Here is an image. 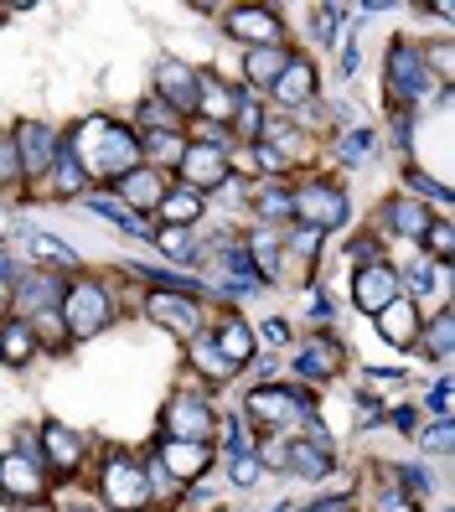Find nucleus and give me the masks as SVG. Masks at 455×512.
<instances>
[{"instance_id": "f257e3e1", "label": "nucleus", "mask_w": 455, "mask_h": 512, "mask_svg": "<svg viewBox=\"0 0 455 512\" xmlns=\"http://www.w3.org/2000/svg\"><path fill=\"white\" fill-rule=\"evenodd\" d=\"M68 150L78 156V166L88 176H114V182L140 166V135L114 125V119H88V125H78Z\"/></svg>"}, {"instance_id": "f03ea898", "label": "nucleus", "mask_w": 455, "mask_h": 512, "mask_svg": "<svg viewBox=\"0 0 455 512\" xmlns=\"http://www.w3.org/2000/svg\"><path fill=\"white\" fill-rule=\"evenodd\" d=\"M63 326H68V337H99V331L109 326V316H114V306H109V290L99 285V280H78V285H68L63 290Z\"/></svg>"}, {"instance_id": "7ed1b4c3", "label": "nucleus", "mask_w": 455, "mask_h": 512, "mask_svg": "<svg viewBox=\"0 0 455 512\" xmlns=\"http://www.w3.org/2000/svg\"><path fill=\"white\" fill-rule=\"evenodd\" d=\"M430 94V73H424V52H414L409 42H393L388 47V99L409 109Z\"/></svg>"}, {"instance_id": "20e7f679", "label": "nucleus", "mask_w": 455, "mask_h": 512, "mask_svg": "<svg viewBox=\"0 0 455 512\" xmlns=\"http://www.w3.org/2000/svg\"><path fill=\"white\" fill-rule=\"evenodd\" d=\"M11 140H16V161H21V182L42 187L47 171H52V161H57V135H52L47 125H37V119H21Z\"/></svg>"}, {"instance_id": "39448f33", "label": "nucleus", "mask_w": 455, "mask_h": 512, "mask_svg": "<svg viewBox=\"0 0 455 512\" xmlns=\"http://www.w3.org/2000/svg\"><path fill=\"white\" fill-rule=\"evenodd\" d=\"M290 213L306 223V228L326 233V228H342L347 223V197L337 187H326V182H311V187L290 192Z\"/></svg>"}, {"instance_id": "423d86ee", "label": "nucleus", "mask_w": 455, "mask_h": 512, "mask_svg": "<svg viewBox=\"0 0 455 512\" xmlns=\"http://www.w3.org/2000/svg\"><path fill=\"white\" fill-rule=\"evenodd\" d=\"M0 497H11V502H42L47 497V476H42L32 450H6L0 456Z\"/></svg>"}, {"instance_id": "0eeeda50", "label": "nucleus", "mask_w": 455, "mask_h": 512, "mask_svg": "<svg viewBox=\"0 0 455 512\" xmlns=\"http://www.w3.org/2000/svg\"><path fill=\"white\" fill-rule=\"evenodd\" d=\"M166 430H171V440H197V445H207L212 430H218V414H212V404H207L202 394H176V399L166 404Z\"/></svg>"}, {"instance_id": "6e6552de", "label": "nucleus", "mask_w": 455, "mask_h": 512, "mask_svg": "<svg viewBox=\"0 0 455 512\" xmlns=\"http://www.w3.org/2000/svg\"><path fill=\"white\" fill-rule=\"evenodd\" d=\"M99 492H104V502H109V507H119V512H140V507L150 502L145 471H140L135 461H125V456H114V461L104 466V481H99Z\"/></svg>"}, {"instance_id": "1a4fd4ad", "label": "nucleus", "mask_w": 455, "mask_h": 512, "mask_svg": "<svg viewBox=\"0 0 455 512\" xmlns=\"http://www.w3.org/2000/svg\"><path fill=\"white\" fill-rule=\"evenodd\" d=\"M145 311H150L156 326L176 331V337H197L202 331V306H197V295H187V290H176V295L171 290H150Z\"/></svg>"}, {"instance_id": "9d476101", "label": "nucleus", "mask_w": 455, "mask_h": 512, "mask_svg": "<svg viewBox=\"0 0 455 512\" xmlns=\"http://www.w3.org/2000/svg\"><path fill=\"white\" fill-rule=\"evenodd\" d=\"M244 414L259 425H290V419H311V399L290 394V388H254L244 399Z\"/></svg>"}, {"instance_id": "9b49d317", "label": "nucleus", "mask_w": 455, "mask_h": 512, "mask_svg": "<svg viewBox=\"0 0 455 512\" xmlns=\"http://www.w3.org/2000/svg\"><path fill=\"white\" fill-rule=\"evenodd\" d=\"M228 37L249 42V52L254 47H280L285 26H280V16L269 11V6H233L228 11Z\"/></svg>"}, {"instance_id": "f8f14e48", "label": "nucleus", "mask_w": 455, "mask_h": 512, "mask_svg": "<svg viewBox=\"0 0 455 512\" xmlns=\"http://www.w3.org/2000/svg\"><path fill=\"white\" fill-rule=\"evenodd\" d=\"M352 300H357V311H368L378 316L388 300H399V275H393V264H362L357 275H352Z\"/></svg>"}, {"instance_id": "ddd939ff", "label": "nucleus", "mask_w": 455, "mask_h": 512, "mask_svg": "<svg viewBox=\"0 0 455 512\" xmlns=\"http://www.w3.org/2000/svg\"><path fill=\"white\" fill-rule=\"evenodd\" d=\"M197 68H187V63H161L156 68V99L166 104L171 99V109H181V114H197Z\"/></svg>"}, {"instance_id": "4468645a", "label": "nucleus", "mask_w": 455, "mask_h": 512, "mask_svg": "<svg viewBox=\"0 0 455 512\" xmlns=\"http://www.w3.org/2000/svg\"><path fill=\"white\" fill-rule=\"evenodd\" d=\"M176 166H181V176L192 182V192H197V187H223V182H228V156H223L218 145H202V140L187 145V156H181Z\"/></svg>"}, {"instance_id": "2eb2a0df", "label": "nucleus", "mask_w": 455, "mask_h": 512, "mask_svg": "<svg viewBox=\"0 0 455 512\" xmlns=\"http://www.w3.org/2000/svg\"><path fill=\"white\" fill-rule=\"evenodd\" d=\"M83 450H88V440H78L68 425H57V419H47L42 425V456H47V471H78L83 466Z\"/></svg>"}, {"instance_id": "dca6fc26", "label": "nucleus", "mask_w": 455, "mask_h": 512, "mask_svg": "<svg viewBox=\"0 0 455 512\" xmlns=\"http://www.w3.org/2000/svg\"><path fill=\"white\" fill-rule=\"evenodd\" d=\"M161 197H166V176L156 166H135L130 176H119V202L130 213H150V207H161Z\"/></svg>"}, {"instance_id": "f3484780", "label": "nucleus", "mask_w": 455, "mask_h": 512, "mask_svg": "<svg viewBox=\"0 0 455 512\" xmlns=\"http://www.w3.org/2000/svg\"><path fill=\"white\" fill-rule=\"evenodd\" d=\"M378 321V337L388 342V347H414L419 342V306H409V300L399 295V300H388V306L373 316Z\"/></svg>"}, {"instance_id": "a211bd4d", "label": "nucleus", "mask_w": 455, "mask_h": 512, "mask_svg": "<svg viewBox=\"0 0 455 512\" xmlns=\"http://www.w3.org/2000/svg\"><path fill=\"white\" fill-rule=\"evenodd\" d=\"M52 300H63V280L57 275H26L16 290H11V306H16V316L21 321H32V316H42Z\"/></svg>"}, {"instance_id": "6ab92c4d", "label": "nucleus", "mask_w": 455, "mask_h": 512, "mask_svg": "<svg viewBox=\"0 0 455 512\" xmlns=\"http://www.w3.org/2000/svg\"><path fill=\"white\" fill-rule=\"evenodd\" d=\"M275 88V99L285 104V109H295V104H311L316 99V68H311V57H290L285 63V73L269 83Z\"/></svg>"}, {"instance_id": "aec40b11", "label": "nucleus", "mask_w": 455, "mask_h": 512, "mask_svg": "<svg viewBox=\"0 0 455 512\" xmlns=\"http://www.w3.org/2000/svg\"><path fill=\"white\" fill-rule=\"evenodd\" d=\"M207 461H212V450L197 440H166L161 445V466H171V481H192Z\"/></svg>"}, {"instance_id": "412c9836", "label": "nucleus", "mask_w": 455, "mask_h": 512, "mask_svg": "<svg viewBox=\"0 0 455 512\" xmlns=\"http://www.w3.org/2000/svg\"><path fill=\"white\" fill-rule=\"evenodd\" d=\"M383 218H388V228L399 238H424V228H430V207H424L419 197H388Z\"/></svg>"}, {"instance_id": "4be33fe9", "label": "nucleus", "mask_w": 455, "mask_h": 512, "mask_svg": "<svg viewBox=\"0 0 455 512\" xmlns=\"http://www.w3.org/2000/svg\"><path fill=\"white\" fill-rule=\"evenodd\" d=\"M233 109H238V94H233L228 83H218V78H197V114H202V119H212V125H228Z\"/></svg>"}, {"instance_id": "5701e85b", "label": "nucleus", "mask_w": 455, "mask_h": 512, "mask_svg": "<svg viewBox=\"0 0 455 512\" xmlns=\"http://www.w3.org/2000/svg\"><path fill=\"white\" fill-rule=\"evenodd\" d=\"M295 368L306 373V378H331L342 368V347L331 342V337H311L306 347H300V357H295Z\"/></svg>"}, {"instance_id": "b1692460", "label": "nucleus", "mask_w": 455, "mask_h": 512, "mask_svg": "<svg viewBox=\"0 0 455 512\" xmlns=\"http://www.w3.org/2000/svg\"><path fill=\"white\" fill-rule=\"evenodd\" d=\"M0 357H6L11 368H26L37 357V331L26 321H6L0 326Z\"/></svg>"}, {"instance_id": "393cba45", "label": "nucleus", "mask_w": 455, "mask_h": 512, "mask_svg": "<svg viewBox=\"0 0 455 512\" xmlns=\"http://www.w3.org/2000/svg\"><path fill=\"white\" fill-rule=\"evenodd\" d=\"M285 63H290L285 47H254V52L244 57V78H249L254 88H269V83L285 73Z\"/></svg>"}, {"instance_id": "a878e982", "label": "nucleus", "mask_w": 455, "mask_h": 512, "mask_svg": "<svg viewBox=\"0 0 455 512\" xmlns=\"http://www.w3.org/2000/svg\"><path fill=\"white\" fill-rule=\"evenodd\" d=\"M212 342H218V352L228 357L233 368H244L249 357H254V331L244 321H223L218 331H212Z\"/></svg>"}, {"instance_id": "bb28decb", "label": "nucleus", "mask_w": 455, "mask_h": 512, "mask_svg": "<svg viewBox=\"0 0 455 512\" xmlns=\"http://www.w3.org/2000/svg\"><path fill=\"white\" fill-rule=\"evenodd\" d=\"M326 450H331V445H316V440L300 445V440H295V450L285 456V466H290L295 476H306V481H326V476H331V456H326Z\"/></svg>"}, {"instance_id": "cd10ccee", "label": "nucleus", "mask_w": 455, "mask_h": 512, "mask_svg": "<svg viewBox=\"0 0 455 512\" xmlns=\"http://www.w3.org/2000/svg\"><path fill=\"white\" fill-rule=\"evenodd\" d=\"M192 368H197V373H207L212 383H228V378L238 373V368L228 363V357L218 352V342H212L207 331H197V337H192Z\"/></svg>"}, {"instance_id": "c85d7f7f", "label": "nucleus", "mask_w": 455, "mask_h": 512, "mask_svg": "<svg viewBox=\"0 0 455 512\" xmlns=\"http://www.w3.org/2000/svg\"><path fill=\"white\" fill-rule=\"evenodd\" d=\"M156 213L166 218V228H187V223H197V218H202V197H197L192 187H181V192H166Z\"/></svg>"}, {"instance_id": "c756f323", "label": "nucleus", "mask_w": 455, "mask_h": 512, "mask_svg": "<svg viewBox=\"0 0 455 512\" xmlns=\"http://www.w3.org/2000/svg\"><path fill=\"white\" fill-rule=\"evenodd\" d=\"M52 187H57V197H73V192H88V171L78 166V156H73V150L63 145V150H57V161H52Z\"/></svg>"}, {"instance_id": "7c9ffc66", "label": "nucleus", "mask_w": 455, "mask_h": 512, "mask_svg": "<svg viewBox=\"0 0 455 512\" xmlns=\"http://www.w3.org/2000/svg\"><path fill=\"white\" fill-rule=\"evenodd\" d=\"M26 249H32L37 264H63V269H78V254L63 244V238H52V233H26Z\"/></svg>"}, {"instance_id": "2f4dec72", "label": "nucleus", "mask_w": 455, "mask_h": 512, "mask_svg": "<svg viewBox=\"0 0 455 512\" xmlns=\"http://www.w3.org/2000/svg\"><path fill=\"white\" fill-rule=\"evenodd\" d=\"M450 331H455V316L450 311H435L430 326H419V342L430 347L435 363H450Z\"/></svg>"}, {"instance_id": "473e14b6", "label": "nucleus", "mask_w": 455, "mask_h": 512, "mask_svg": "<svg viewBox=\"0 0 455 512\" xmlns=\"http://www.w3.org/2000/svg\"><path fill=\"white\" fill-rule=\"evenodd\" d=\"M187 135H181V130H145L140 135V150H150V156H156V161H181V156H187Z\"/></svg>"}, {"instance_id": "72a5a7b5", "label": "nucleus", "mask_w": 455, "mask_h": 512, "mask_svg": "<svg viewBox=\"0 0 455 512\" xmlns=\"http://www.w3.org/2000/svg\"><path fill=\"white\" fill-rule=\"evenodd\" d=\"M88 207H94L99 218H109L114 228H125V233H140V238H150V228H145V218L140 213H130L125 202H114V197H88Z\"/></svg>"}, {"instance_id": "f704fd0d", "label": "nucleus", "mask_w": 455, "mask_h": 512, "mask_svg": "<svg viewBox=\"0 0 455 512\" xmlns=\"http://www.w3.org/2000/svg\"><path fill=\"white\" fill-rule=\"evenodd\" d=\"M455 228L450 223H430V228H424V238H419V244H430V254L450 269V254H455V238H450Z\"/></svg>"}, {"instance_id": "c9c22d12", "label": "nucleus", "mask_w": 455, "mask_h": 512, "mask_svg": "<svg viewBox=\"0 0 455 512\" xmlns=\"http://www.w3.org/2000/svg\"><path fill=\"white\" fill-rule=\"evenodd\" d=\"M228 125L238 130V135H244V140H254L259 130H264V114H259V99L249 104V99H238V109H233V119H228Z\"/></svg>"}, {"instance_id": "e433bc0d", "label": "nucleus", "mask_w": 455, "mask_h": 512, "mask_svg": "<svg viewBox=\"0 0 455 512\" xmlns=\"http://www.w3.org/2000/svg\"><path fill=\"white\" fill-rule=\"evenodd\" d=\"M368 150H373V130H352V135H342L337 156H342L347 166H362V161H368Z\"/></svg>"}, {"instance_id": "4c0bfd02", "label": "nucleus", "mask_w": 455, "mask_h": 512, "mask_svg": "<svg viewBox=\"0 0 455 512\" xmlns=\"http://www.w3.org/2000/svg\"><path fill=\"white\" fill-rule=\"evenodd\" d=\"M161 244V254H171V259H192L197 249H192V238H187V228H161V233H150Z\"/></svg>"}, {"instance_id": "58836bf2", "label": "nucleus", "mask_w": 455, "mask_h": 512, "mask_svg": "<svg viewBox=\"0 0 455 512\" xmlns=\"http://www.w3.org/2000/svg\"><path fill=\"white\" fill-rule=\"evenodd\" d=\"M6 182H21V161H16V140L0 135V187Z\"/></svg>"}, {"instance_id": "ea45409f", "label": "nucleus", "mask_w": 455, "mask_h": 512, "mask_svg": "<svg viewBox=\"0 0 455 512\" xmlns=\"http://www.w3.org/2000/svg\"><path fill=\"white\" fill-rule=\"evenodd\" d=\"M259 476H264V466L254 456H233V487H259Z\"/></svg>"}, {"instance_id": "a19ab883", "label": "nucleus", "mask_w": 455, "mask_h": 512, "mask_svg": "<svg viewBox=\"0 0 455 512\" xmlns=\"http://www.w3.org/2000/svg\"><path fill=\"white\" fill-rule=\"evenodd\" d=\"M259 213H264V218H285V213H290V192L269 187V192L259 197Z\"/></svg>"}, {"instance_id": "79ce46f5", "label": "nucleus", "mask_w": 455, "mask_h": 512, "mask_svg": "<svg viewBox=\"0 0 455 512\" xmlns=\"http://www.w3.org/2000/svg\"><path fill=\"white\" fill-rule=\"evenodd\" d=\"M140 119H145V125H156V130H176V114H166V104H161V99H145Z\"/></svg>"}, {"instance_id": "37998d69", "label": "nucleus", "mask_w": 455, "mask_h": 512, "mask_svg": "<svg viewBox=\"0 0 455 512\" xmlns=\"http://www.w3.org/2000/svg\"><path fill=\"white\" fill-rule=\"evenodd\" d=\"M352 259H357V269H362V264H383V244H378V238H357Z\"/></svg>"}, {"instance_id": "c03bdc74", "label": "nucleus", "mask_w": 455, "mask_h": 512, "mask_svg": "<svg viewBox=\"0 0 455 512\" xmlns=\"http://www.w3.org/2000/svg\"><path fill=\"white\" fill-rule=\"evenodd\" d=\"M435 275H440V269L414 264V269H409V290H414V295H430V290H435Z\"/></svg>"}, {"instance_id": "a18cd8bd", "label": "nucleus", "mask_w": 455, "mask_h": 512, "mask_svg": "<svg viewBox=\"0 0 455 512\" xmlns=\"http://www.w3.org/2000/svg\"><path fill=\"white\" fill-rule=\"evenodd\" d=\"M419 445H424V450H435V456H445V450H450V419H440V425L424 435Z\"/></svg>"}, {"instance_id": "49530a36", "label": "nucleus", "mask_w": 455, "mask_h": 512, "mask_svg": "<svg viewBox=\"0 0 455 512\" xmlns=\"http://www.w3.org/2000/svg\"><path fill=\"white\" fill-rule=\"evenodd\" d=\"M316 244H321V233L306 228V223H300V233H290V249H295V254H316Z\"/></svg>"}, {"instance_id": "de8ad7c7", "label": "nucleus", "mask_w": 455, "mask_h": 512, "mask_svg": "<svg viewBox=\"0 0 455 512\" xmlns=\"http://www.w3.org/2000/svg\"><path fill=\"white\" fill-rule=\"evenodd\" d=\"M399 476H404V487H409V492H430V487H435V481L424 476V466H404Z\"/></svg>"}, {"instance_id": "09e8293b", "label": "nucleus", "mask_w": 455, "mask_h": 512, "mask_svg": "<svg viewBox=\"0 0 455 512\" xmlns=\"http://www.w3.org/2000/svg\"><path fill=\"white\" fill-rule=\"evenodd\" d=\"M378 512H419V507H414L404 492H383V497H378Z\"/></svg>"}, {"instance_id": "8fccbe9b", "label": "nucleus", "mask_w": 455, "mask_h": 512, "mask_svg": "<svg viewBox=\"0 0 455 512\" xmlns=\"http://www.w3.org/2000/svg\"><path fill=\"white\" fill-rule=\"evenodd\" d=\"M430 409H435L440 419H450V383H440L435 394H430Z\"/></svg>"}, {"instance_id": "3c124183", "label": "nucleus", "mask_w": 455, "mask_h": 512, "mask_svg": "<svg viewBox=\"0 0 455 512\" xmlns=\"http://www.w3.org/2000/svg\"><path fill=\"white\" fill-rule=\"evenodd\" d=\"M430 57H435V73H440V78H450V42H440Z\"/></svg>"}, {"instance_id": "603ef678", "label": "nucleus", "mask_w": 455, "mask_h": 512, "mask_svg": "<svg viewBox=\"0 0 455 512\" xmlns=\"http://www.w3.org/2000/svg\"><path fill=\"white\" fill-rule=\"evenodd\" d=\"M264 337H269V342H285V337H290V326H285V321H269V326H264Z\"/></svg>"}, {"instance_id": "864d4df0", "label": "nucleus", "mask_w": 455, "mask_h": 512, "mask_svg": "<svg viewBox=\"0 0 455 512\" xmlns=\"http://www.w3.org/2000/svg\"><path fill=\"white\" fill-rule=\"evenodd\" d=\"M311 512H352V507H347V502H316Z\"/></svg>"}, {"instance_id": "5fc2aeb1", "label": "nucleus", "mask_w": 455, "mask_h": 512, "mask_svg": "<svg viewBox=\"0 0 455 512\" xmlns=\"http://www.w3.org/2000/svg\"><path fill=\"white\" fill-rule=\"evenodd\" d=\"M6 306H11V280H0V316H6Z\"/></svg>"}]
</instances>
